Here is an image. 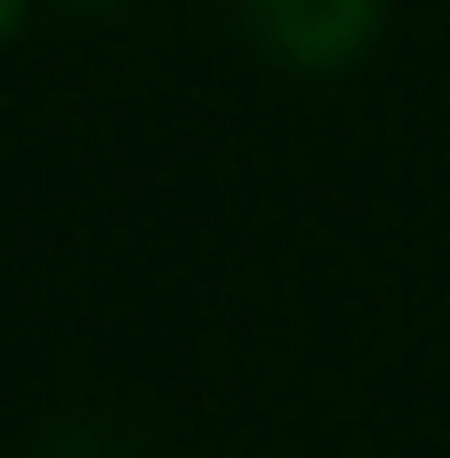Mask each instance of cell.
I'll use <instances>...</instances> for the list:
<instances>
[{"label":"cell","instance_id":"cell-1","mask_svg":"<svg viewBox=\"0 0 450 458\" xmlns=\"http://www.w3.org/2000/svg\"><path fill=\"white\" fill-rule=\"evenodd\" d=\"M233 16L282 72H306V81L362 64L386 32V0H233Z\"/></svg>","mask_w":450,"mask_h":458},{"label":"cell","instance_id":"cell-2","mask_svg":"<svg viewBox=\"0 0 450 458\" xmlns=\"http://www.w3.org/2000/svg\"><path fill=\"white\" fill-rule=\"evenodd\" d=\"M24 16H32V0H0V40H16V32H24Z\"/></svg>","mask_w":450,"mask_h":458},{"label":"cell","instance_id":"cell-3","mask_svg":"<svg viewBox=\"0 0 450 458\" xmlns=\"http://www.w3.org/2000/svg\"><path fill=\"white\" fill-rule=\"evenodd\" d=\"M89 8H97V0H89Z\"/></svg>","mask_w":450,"mask_h":458}]
</instances>
